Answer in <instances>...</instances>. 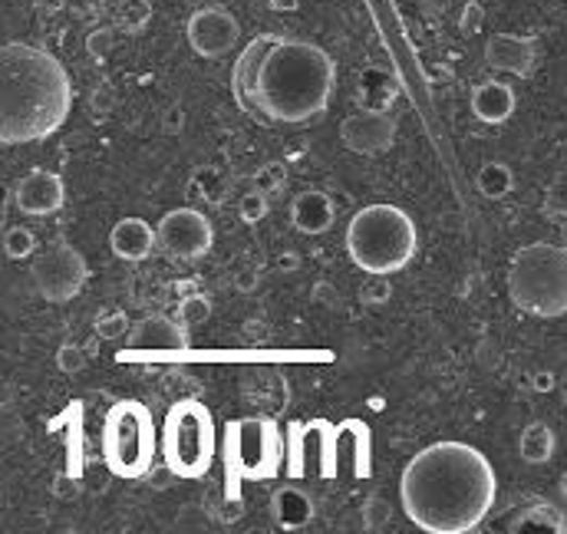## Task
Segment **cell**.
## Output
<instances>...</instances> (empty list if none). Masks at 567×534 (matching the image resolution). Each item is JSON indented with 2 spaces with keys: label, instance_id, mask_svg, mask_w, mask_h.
Segmentation results:
<instances>
[{
  "label": "cell",
  "instance_id": "1",
  "mask_svg": "<svg viewBox=\"0 0 567 534\" xmlns=\"http://www.w3.org/2000/svg\"><path fill=\"white\" fill-rule=\"evenodd\" d=\"M498 495L492 462L469 443H432L409 459L399 479L406 518L429 534L476 531Z\"/></svg>",
  "mask_w": 567,
  "mask_h": 534
},
{
  "label": "cell",
  "instance_id": "2",
  "mask_svg": "<svg viewBox=\"0 0 567 534\" xmlns=\"http://www.w3.org/2000/svg\"><path fill=\"white\" fill-rule=\"evenodd\" d=\"M73 113L66 66L44 47L0 44V142L27 146L53 136Z\"/></svg>",
  "mask_w": 567,
  "mask_h": 534
},
{
  "label": "cell",
  "instance_id": "3",
  "mask_svg": "<svg viewBox=\"0 0 567 534\" xmlns=\"http://www.w3.org/2000/svg\"><path fill=\"white\" fill-rule=\"evenodd\" d=\"M336 83V66L330 53L310 40L274 37L264 50L255 86L251 113L264 123L300 126L326 113Z\"/></svg>",
  "mask_w": 567,
  "mask_h": 534
},
{
  "label": "cell",
  "instance_id": "4",
  "mask_svg": "<svg viewBox=\"0 0 567 534\" xmlns=\"http://www.w3.org/2000/svg\"><path fill=\"white\" fill-rule=\"evenodd\" d=\"M419 248L416 222L399 204H367L360 208L347 228V251L354 264L373 277L403 271Z\"/></svg>",
  "mask_w": 567,
  "mask_h": 534
},
{
  "label": "cell",
  "instance_id": "5",
  "mask_svg": "<svg viewBox=\"0 0 567 534\" xmlns=\"http://www.w3.org/2000/svg\"><path fill=\"white\" fill-rule=\"evenodd\" d=\"M508 297L521 313L554 320L567 313V248L534 241L515 251L508 268Z\"/></svg>",
  "mask_w": 567,
  "mask_h": 534
},
{
  "label": "cell",
  "instance_id": "6",
  "mask_svg": "<svg viewBox=\"0 0 567 534\" xmlns=\"http://www.w3.org/2000/svg\"><path fill=\"white\" fill-rule=\"evenodd\" d=\"M224 469H229V498L242 495L245 482H264L281 472L284 443L278 422L264 415H245L224 425Z\"/></svg>",
  "mask_w": 567,
  "mask_h": 534
},
{
  "label": "cell",
  "instance_id": "7",
  "mask_svg": "<svg viewBox=\"0 0 567 534\" xmlns=\"http://www.w3.org/2000/svg\"><path fill=\"white\" fill-rule=\"evenodd\" d=\"M156 422L136 399H120L102 422V462L120 479H143L156 459Z\"/></svg>",
  "mask_w": 567,
  "mask_h": 534
},
{
  "label": "cell",
  "instance_id": "8",
  "mask_svg": "<svg viewBox=\"0 0 567 534\" xmlns=\"http://www.w3.org/2000/svg\"><path fill=\"white\" fill-rule=\"evenodd\" d=\"M214 419L205 402L178 399L162 430V456L165 469L178 479H201L214 462Z\"/></svg>",
  "mask_w": 567,
  "mask_h": 534
},
{
  "label": "cell",
  "instance_id": "9",
  "mask_svg": "<svg viewBox=\"0 0 567 534\" xmlns=\"http://www.w3.org/2000/svg\"><path fill=\"white\" fill-rule=\"evenodd\" d=\"M86 277H89L86 258L73 245H66V241H53L47 251H40L34 258V268H30L34 290L44 300H50V303L73 300L83 290Z\"/></svg>",
  "mask_w": 567,
  "mask_h": 534
},
{
  "label": "cell",
  "instance_id": "10",
  "mask_svg": "<svg viewBox=\"0 0 567 534\" xmlns=\"http://www.w3.org/2000/svg\"><path fill=\"white\" fill-rule=\"evenodd\" d=\"M156 245L175 261H198L214 245V228L198 208H172L156 225Z\"/></svg>",
  "mask_w": 567,
  "mask_h": 534
},
{
  "label": "cell",
  "instance_id": "11",
  "mask_svg": "<svg viewBox=\"0 0 567 534\" xmlns=\"http://www.w3.org/2000/svg\"><path fill=\"white\" fill-rule=\"evenodd\" d=\"M242 40V27L235 21V14H229L224 8H201L192 14L188 21V44L198 57H224L232 53Z\"/></svg>",
  "mask_w": 567,
  "mask_h": 534
},
{
  "label": "cell",
  "instance_id": "12",
  "mask_svg": "<svg viewBox=\"0 0 567 534\" xmlns=\"http://www.w3.org/2000/svg\"><path fill=\"white\" fill-rule=\"evenodd\" d=\"M130 344H133V350L120 353V357H133V353H143V357H175V353L188 350V331L178 324L175 316L149 313V316L139 320L136 327H130Z\"/></svg>",
  "mask_w": 567,
  "mask_h": 534
},
{
  "label": "cell",
  "instance_id": "13",
  "mask_svg": "<svg viewBox=\"0 0 567 534\" xmlns=\"http://www.w3.org/2000/svg\"><path fill=\"white\" fill-rule=\"evenodd\" d=\"M340 139L357 156H380L396 142V120L383 110H360L340 123Z\"/></svg>",
  "mask_w": 567,
  "mask_h": 534
},
{
  "label": "cell",
  "instance_id": "14",
  "mask_svg": "<svg viewBox=\"0 0 567 534\" xmlns=\"http://www.w3.org/2000/svg\"><path fill=\"white\" fill-rule=\"evenodd\" d=\"M63 201H66L63 178L57 172H47V169L27 172L14 188V204L24 211V215H34V219L53 215V211L63 208Z\"/></svg>",
  "mask_w": 567,
  "mask_h": 534
},
{
  "label": "cell",
  "instance_id": "15",
  "mask_svg": "<svg viewBox=\"0 0 567 534\" xmlns=\"http://www.w3.org/2000/svg\"><path fill=\"white\" fill-rule=\"evenodd\" d=\"M485 63L498 73L531 76L538 66V44L531 37H518V34H495L485 44Z\"/></svg>",
  "mask_w": 567,
  "mask_h": 534
},
{
  "label": "cell",
  "instance_id": "16",
  "mask_svg": "<svg viewBox=\"0 0 567 534\" xmlns=\"http://www.w3.org/2000/svg\"><path fill=\"white\" fill-rule=\"evenodd\" d=\"M109 248L120 261H146L159 245H156V228L143 219H123L116 222V228L109 232Z\"/></svg>",
  "mask_w": 567,
  "mask_h": 534
},
{
  "label": "cell",
  "instance_id": "17",
  "mask_svg": "<svg viewBox=\"0 0 567 534\" xmlns=\"http://www.w3.org/2000/svg\"><path fill=\"white\" fill-rule=\"evenodd\" d=\"M336 204L326 191H300L291 204V222L300 235H323L333 228Z\"/></svg>",
  "mask_w": 567,
  "mask_h": 534
},
{
  "label": "cell",
  "instance_id": "18",
  "mask_svg": "<svg viewBox=\"0 0 567 534\" xmlns=\"http://www.w3.org/2000/svg\"><path fill=\"white\" fill-rule=\"evenodd\" d=\"M472 113L489 126H502L515 113V89L502 79H485L472 89Z\"/></svg>",
  "mask_w": 567,
  "mask_h": 534
},
{
  "label": "cell",
  "instance_id": "19",
  "mask_svg": "<svg viewBox=\"0 0 567 534\" xmlns=\"http://www.w3.org/2000/svg\"><path fill=\"white\" fill-rule=\"evenodd\" d=\"M271 514L274 524L284 531H300L313 521V501L304 488L297 485H284L271 495Z\"/></svg>",
  "mask_w": 567,
  "mask_h": 534
},
{
  "label": "cell",
  "instance_id": "20",
  "mask_svg": "<svg viewBox=\"0 0 567 534\" xmlns=\"http://www.w3.org/2000/svg\"><path fill=\"white\" fill-rule=\"evenodd\" d=\"M518 452L528 465H544L554 456V433L547 422H528L518 439Z\"/></svg>",
  "mask_w": 567,
  "mask_h": 534
},
{
  "label": "cell",
  "instance_id": "21",
  "mask_svg": "<svg viewBox=\"0 0 567 534\" xmlns=\"http://www.w3.org/2000/svg\"><path fill=\"white\" fill-rule=\"evenodd\" d=\"M528 527L567 531V514H564V511H557V508H554V505H547V501H534V505L521 508V511L511 518V524H508V531H528Z\"/></svg>",
  "mask_w": 567,
  "mask_h": 534
},
{
  "label": "cell",
  "instance_id": "22",
  "mask_svg": "<svg viewBox=\"0 0 567 534\" xmlns=\"http://www.w3.org/2000/svg\"><path fill=\"white\" fill-rule=\"evenodd\" d=\"M515 188V175L505 162H489L479 172V191L485 198H505Z\"/></svg>",
  "mask_w": 567,
  "mask_h": 534
},
{
  "label": "cell",
  "instance_id": "23",
  "mask_svg": "<svg viewBox=\"0 0 567 534\" xmlns=\"http://www.w3.org/2000/svg\"><path fill=\"white\" fill-rule=\"evenodd\" d=\"M211 316V300L205 294H185L178 300V310H175V320L185 327V331H195L201 327L205 320Z\"/></svg>",
  "mask_w": 567,
  "mask_h": 534
},
{
  "label": "cell",
  "instance_id": "24",
  "mask_svg": "<svg viewBox=\"0 0 567 534\" xmlns=\"http://www.w3.org/2000/svg\"><path fill=\"white\" fill-rule=\"evenodd\" d=\"M116 21L126 34H139L149 27L152 21V4L149 0H120V8H116Z\"/></svg>",
  "mask_w": 567,
  "mask_h": 534
},
{
  "label": "cell",
  "instance_id": "25",
  "mask_svg": "<svg viewBox=\"0 0 567 534\" xmlns=\"http://www.w3.org/2000/svg\"><path fill=\"white\" fill-rule=\"evenodd\" d=\"M34 251H37V238H34L30 228L14 225V228L4 232V254L11 261H27V258H34Z\"/></svg>",
  "mask_w": 567,
  "mask_h": 534
},
{
  "label": "cell",
  "instance_id": "26",
  "mask_svg": "<svg viewBox=\"0 0 567 534\" xmlns=\"http://www.w3.org/2000/svg\"><path fill=\"white\" fill-rule=\"evenodd\" d=\"M130 334V316L123 310H106L96 316V337L99 340H120Z\"/></svg>",
  "mask_w": 567,
  "mask_h": 534
},
{
  "label": "cell",
  "instance_id": "27",
  "mask_svg": "<svg viewBox=\"0 0 567 534\" xmlns=\"http://www.w3.org/2000/svg\"><path fill=\"white\" fill-rule=\"evenodd\" d=\"M284 185H287V169L281 165V162H268V165H261L258 169V175H255V188L261 191V195H278V191H284Z\"/></svg>",
  "mask_w": 567,
  "mask_h": 534
},
{
  "label": "cell",
  "instance_id": "28",
  "mask_svg": "<svg viewBox=\"0 0 567 534\" xmlns=\"http://www.w3.org/2000/svg\"><path fill=\"white\" fill-rule=\"evenodd\" d=\"M238 211H242V219H245L248 225H258V222L268 215V195H261L258 188H255V191H248V195L242 198Z\"/></svg>",
  "mask_w": 567,
  "mask_h": 534
},
{
  "label": "cell",
  "instance_id": "29",
  "mask_svg": "<svg viewBox=\"0 0 567 534\" xmlns=\"http://www.w3.org/2000/svg\"><path fill=\"white\" fill-rule=\"evenodd\" d=\"M57 367H60V373H79L83 367H86V350L83 347H76V344H63L60 350H57Z\"/></svg>",
  "mask_w": 567,
  "mask_h": 534
},
{
  "label": "cell",
  "instance_id": "30",
  "mask_svg": "<svg viewBox=\"0 0 567 534\" xmlns=\"http://www.w3.org/2000/svg\"><path fill=\"white\" fill-rule=\"evenodd\" d=\"M482 21H485V11H482V4H479V0H469V4H466V11H463V34L466 37H472V34H479L482 30Z\"/></svg>",
  "mask_w": 567,
  "mask_h": 534
},
{
  "label": "cell",
  "instance_id": "31",
  "mask_svg": "<svg viewBox=\"0 0 567 534\" xmlns=\"http://www.w3.org/2000/svg\"><path fill=\"white\" fill-rule=\"evenodd\" d=\"M14 436H21V415H17V409L14 406H0V439H14Z\"/></svg>",
  "mask_w": 567,
  "mask_h": 534
},
{
  "label": "cell",
  "instance_id": "32",
  "mask_svg": "<svg viewBox=\"0 0 567 534\" xmlns=\"http://www.w3.org/2000/svg\"><path fill=\"white\" fill-rule=\"evenodd\" d=\"M86 47H89V53L96 57V60H102L106 53H109V47H112V30H93L89 34V40H86Z\"/></svg>",
  "mask_w": 567,
  "mask_h": 534
},
{
  "label": "cell",
  "instance_id": "33",
  "mask_svg": "<svg viewBox=\"0 0 567 534\" xmlns=\"http://www.w3.org/2000/svg\"><path fill=\"white\" fill-rule=\"evenodd\" d=\"M531 383H534V389H538V393H551V389H554V373L541 370V373H534V380H531Z\"/></svg>",
  "mask_w": 567,
  "mask_h": 534
},
{
  "label": "cell",
  "instance_id": "34",
  "mask_svg": "<svg viewBox=\"0 0 567 534\" xmlns=\"http://www.w3.org/2000/svg\"><path fill=\"white\" fill-rule=\"evenodd\" d=\"M268 4H271V11H278V14H291V11H297L300 0H268Z\"/></svg>",
  "mask_w": 567,
  "mask_h": 534
},
{
  "label": "cell",
  "instance_id": "35",
  "mask_svg": "<svg viewBox=\"0 0 567 534\" xmlns=\"http://www.w3.org/2000/svg\"><path fill=\"white\" fill-rule=\"evenodd\" d=\"M390 297V284H380L377 290H367L363 294V300H370V303H380V300H386Z\"/></svg>",
  "mask_w": 567,
  "mask_h": 534
},
{
  "label": "cell",
  "instance_id": "36",
  "mask_svg": "<svg viewBox=\"0 0 567 534\" xmlns=\"http://www.w3.org/2000/svg\"><path fill=\"white\" fill-rule=\"evenodd\" d=\"M37 4H40L44 11H60V8H63V0H37Z\"/></svg>",
  "mask_w": 567,
  "mask_h": 534
},
{
  "label": "cell",
  "instance_id": "37",
  "mask_svg": "<svg viewBox=\"0 0 567 534\" xmlns=\"http://www.w3.org/2000/svg\"><path fill=\"white\" fill-rule=\"evenodd\" d=\"M4 201H8V195H4V188H0V225H4Z\"/></svg>",
  "mask_w": 567,
  "mask_h": 534
},
{
  "label": "cell",
  "instance_id": "38",
  "mask_svg": "<svg viewBox=\"0 0 567 534\" xmlns=\"http://www.w3.org/2000/svg\"><path fill=\"white\" fill-rule=\"evenodd\" d=\"M557 389H560V399H564V406H567V373H564V380H560Z\"/></svg>",
  "mask_w": 567,
  "mask_h": 534
},
{
  "label": "cell",
  "instance_id": "39",
  "mask_svg": "<svg viewBox=\"0 0 567 534\" xmlns=\"http://www.w3.org/2000/svg\"><path fill=\"white\" fill-rule=\"evenodd\" d=\"M560 498H564V501H567V472H564V475H560Z\"/></svg>",
  "mask_w": 567,
  "mask_h": 534
}]
</instances>
